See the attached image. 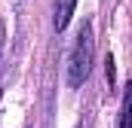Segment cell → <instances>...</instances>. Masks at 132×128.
<instances>
[{
  "label": "cell",
  "mask_w": 132,
  "mask_h": 128,
  "mask_svg": "<svg viewBox=\"0 0 132 128\" xmlns=\"http://www.w3.org/2000/svg\"><path fill=\"white\" fill-rule=\"evenodd\" d=\"M92 58H95V37H92V25L83 22L80 34H77V43L71 49V61H68V86L71 89H80L92 70Z\"/></svg>",
  "instance_id": "cell-1"
},
{
  "label": "cell",
  "mask_w": 132,
  "mask_h": 128,
  "mask_svg": "<svg viewBox=\"0 0 132 128\" xmlns=\"http://www.w3.org/2000/svg\"><path fill=\"white\" fill-rule=\"evenodd\" d=\"M120 128H132V79L123 92V107H120Z\"/></svg>",
  "instance_id": "cell-3"
},
{
  "label": "cell",
  "mask_w": 132,
  "mask_h": 128,
  "mask_svg": "<svg viewBox=\"0 0 132 128\" xmlns=\"http://www.w3.org/2000/svg\"><path fill=\"white\" fill-rule=\"evenodd\" d=\"M0 37H3V31H0Z\"/></svg>",
  "instance_id": "cell-5"
},
{
  "label": "cell",
  "mask_w": 132,
  "mask_h": 128,
  "mask_svg": "<svg viewBox=\"0 0 132 128\" xmlns=\"http://www.w3.org/2000/svg\"><path fill=\"white\" fill-rule=\"evenodd\" d=\"M104 73H108V86H114V58L108 55V61H104Z\"/></svg>",
  "instance_id": "cell-4"
},
{
  "label": "cell",
  "mask_w": 132,
  "mask_h": 128,
  "mask_svg": "<svg viewBox=\"0 0 132 128\" xmlns=\"http://www.w3.org/2000/svg\"><path fill=\"white\" fill-rule=\"evenodd\" d=\"M74 6H77V0H55V15H52L55 31H65L68 28V22L74 15Z\"/></svg>",
  "instance_id": "cell-2"
}]
</instances>
